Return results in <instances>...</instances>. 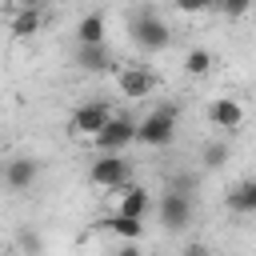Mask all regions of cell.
<instances>
[{"label":"cell","instance_id":"6da1fadb","mask_svg":"<svg viewBox=\"0 0 256 256\" xmlns=\"http://www.w3.org/2000/svg\"><path fill=\"white\" fill-rule=\"evenodd\" d=\"M176 124H180V108L172 100H164L144 120H136V144H144V148H168L176 140Z\"/></svg>","mask_w":256,"mask_h":256},{"label":"cell","instance_id":"7a4b0ae2","mask_svg":"<svg viewBox=\"0 0 256 256\" xmlns=\"http://www.w3.org/2000/svg\"><path fill=\"white\" fill-rule=\"evenodd\" d=\"M128 32H132L136 48H144V52H164L172 44V28L164 24V16L156 8H136L128 20Z\"/></svg>","mask_w":256,"mask_h":256},{"label":"cell","instance_id":"3957f363","mask_svg":"<svg viewBox=\"0 0 256 256\" xmlns=\"http://www.w3.org/2000/svg\"><path fill=\"white\" fill-rule=\"evenodd\" d=\"M92 144H96L100 156H124V152L136 144V120H132V116H112Z\"/></svg>","mask_w":256,"mask_h":256},{"label":"cell","instance_id":"277c9868","mask_svg":"<svg viewBox=\"0 0 256 256\" xmlns=\"http://www.w3.org/2000/svg\"><path fill=\"white\" fill-rule=\"evenodd\" d=\"M108 120H112V108H108L104 100H84V104L68 116V132H72L76 140H96Z\"/></svg>","mask_w":256,"mask_h":256},{"label":"cell","instance_id":"5b68a950","mask_svg":"<svg viewBox=\"0 0 256 256\" xmlns=\"http://www.w3.org/2000/svg\"><path fill=\"white\" fill-rule=\"evenodd\" d=\"M88 180H92L96 188L120 192V188L132 184V160H128V156H96L92 168H88Z\"/></svg>","mask_w":256,"mask_h":256},{"label":"cell","instance_id":"8992f818","mask_svg":"<svg viewBox=\"0 0 256 256\" xmlns=\"http://www.w3.org/2000/svg\"><path fill=\"white\" fill-rule=\"evenodd\" d=\"M156 216H160V224H164L168 232H180V228L192 220V200H188L184 192H164L160 204H156Z\"/></svg>","mask_w":256,"mask_h":256},{"label":"cell","instance_id":"52a82bcc","mask_svg":"<svg viewBox=\"0 0 256 256\" xmlns=\"http://www.w3.org/2000/svg\"><path fill=\"white\" fill-rule=\"evenodd\" d=\"M116 84H120V92H124L128 100H144V96H152V92L160 88V76H156L152 68H120Z\"/></svg>","mask_w":256,"mask_h":256},{"label":"cell","instance_id":"ba28073f","mask_svg":"<svg viewBox=\"0 0 256 256\" xmlns=\"http://www.w3.org/2000/svg\"><path fill=\"white\" fill-rule=\"evenodd\" d=\"M36 180H40V164H36L32 156H12V160L4 164V184H8L12 192H28Z\"/></svg>","mask_w":256,"mask_h":256},{"label":"cell","instance_id":"9c48e42d","mask_svg":"<svg viewBox=\"0 0 256 256\" xmlns=\"http://www.w3.org/2000/svg\"><path fill=\"white\" fill-rule=\"evenodd\" d=\"M148 208H152V196H148V188H140V184H128V188H120V192H116V216L144 220V216H148Z\"/></svg>","mask_w":256,"mask_h":256},{"label":"cell","instance_id":"30bf717a","mask_svg":"<svg viewBox=\"0 0 256 256\" xmlns=\"http://www.w3.org/2000/svg\"><path fill=\"white\" fill-rule=\"evenodd\" d=\"M208 120H212L216 128H224V132H236V128L244 124V108H240V100H232V96H216V100L208 104Z\"/></svg>","mask_w":256,"mask_h":256},{"label":"cell","instance_id":"8fae6325","mask_svg":"<svg viewBox=\"0 0 256 256\" xmlns=\"http://www.w3.org/2000/svg\"><path fill=\"white\" fill-rule=\"evenodd\" d=\"M104 28H108V16H104V12H84L80 24H76V44H80V48L104 44Z\"/></svg>","mask_w":256,"mask_h":256},{"label":"cell","instance_id":"7c38bea8","mask_svg":"<svg viewBox=\"0 0 256 256\" xmlns=\"http://www.w3.org/2000/svg\"><path fill=\"white\" fill-rule=\"evenodd\" d=\"M228 208H232L236 216H256V176L232 184V192H228Z\"/></svg>","mask_w":256,"mask_h":256},{"label":"cell","instance_id":"4fadbf2b","mask_svg":"<svg viewBox=\"0 0 256 256\" xmlns=\"http://www.w3.org/2000/svg\"><path fill=\"white\" fill-rule=\"evenodd\" d=\"M100 228H104V232H112V236H120L124 244H136V240L144 236V220H128V216H116V212H112V216H104V220H100Z\"/></svg>","mask_w":256,"mask_h":256},{"label":"cell","instance_id":"5bb4252c","mask_svg":"<svg viewBox=\"0 0 256 256\" xmlns=\"http://www.w3.org/2000/svg\"><path fill=\"white\" fill-rule=\"evenodd\" d=\"M40 28H44V12H40L36 4H20L16 16H12V32H16V36H36Z\"/></svg>","mask_w":256,"mask_h":256},{"label":"cell","instance_id":"9a60e30c","mask_svg":"<svg viewBox=\"0 0 256 256\" xmlns=\"http://www.w3.org/2000/svg\"><path fill=\"white\" fill-rule=\"evenodd\" d=\"M76 64L84 72H108L112 68V52H108V44H96V48H80L76 44Z\"/></svg>","mask_w":256,"mask_h":256},{"label":"cell","instance_id":"2e32d148","mask_svg":"<svg viewBox=\"0 0 256 256\" xmlns=\"http://www.w3.org/2000/svg\"><path fill=\"white\" fill-rule=\"evenodd\" d=\"M212 64H216V56L208 48H188V56H184V72L188 76H204V72H212Z\"/></svg>","mask_w":256,"mask_h":256},{"label":"cell","instance_id":"e0dca14e","mask_svg":"<svg viewBox=\"0 0 256 256\" xmlns=\"http://www.w3.org/2000/svg\"><path fill=\"white\" fill-rule=\"evenodd\" d=\"M224 160H228V144H208V148H204V164H208V168H220Z\"/></svg>","mask_w":256,"mask_h":256},{"label":"cell","instance_id":"ac0fdd59","mask_svg":"<svg viewBox=\"0 0 256 256\" xmlns=\"http://www.w3.org/2000/svg\"><path fill=\"white\" fill-rule=\"evenodd\" d=\"M248 12V4L244 0H232V4H224V16H244Z\"/></svg>","mask_w":256,"mask_h":256},{"label":"cell","instance_id":"d6986e66","mask_svg":"<svg viewBox=\"0 0 256 256\" xmlns=\"http://www.w3.org/2000/svg\"><path fill=\"white\" fill-rule=\"evenodd\" d=\"M116 256H144V252H140V244H120Z\"/></svg>","mask_w":256,"mask_h":256},{"label":"cell","instance_id":"ffe728a7","mask_svg":"<svg viewBox=\"0 0 256 256\" xmlns=\"http://www.w3.org/2000/svg\"><path fill=\"white\" fill-rule=\"evenodd\" d=\"M184 256H208V248H204V244H188V248H184Z\"/></svg>","mask_w":256,"mask_h":256},{"label":"cell","instance_id":"44dd1931","mask_svg":"<svg viewBox=\"0 0 256 256\" xmlns=\"http://www.w3.org/2000/svg\"><path fill=\"white\" fill-rule=\"evenodd\" d=\"M0 256H16V252H0Z\"/></svg>","mask_w":256,"mask_h":256}]
</instances>
